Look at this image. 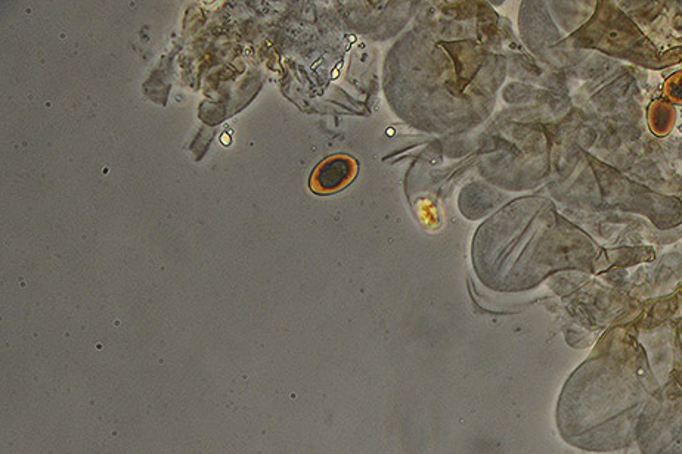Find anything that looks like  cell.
Segmentation results:
<instances>
[{
    "instance_id": "obj_1",
    "label": "cell",
    "mask_w": 682,
    "mask_h": 454,
    "mask_svg": "<svg viewBox=\"0 0 682 454\" xmlns=\"http://www.w3.org/2000/svg\"><path fill=\"white\" fill-rule=\"evenodd\" d=\"M659 387L646 350L629 335H609L561 391V438L585 452L626 449L634 443L641 413Z\"/></svg>"
},
{
    "instance_id": "obj_2",
    "label": "cell",
    "mask_w": 682,
    "mask_h": 454,
    "mask_svg": "<svg viewBox=\"0 0 682 454\" xmlns=\"http://www.w3.org/2000/svg\"><path fill=\"white\" fill-rule=\"evenodd\" d=\"M641 454H682V369L647 401L635 435Z\"/></svg>"
},
{
    "instance_id": "obj_3",
    "label": "cell",
    "mask_w": 682,
    "mask_h": 454,
    "mask_svg": "<svg viewBox=\"0 0 682 454\" xmlns=\"http://www.w3.org/2000/svg\"><path fill=\"white\" fill-rule=\"evenodd\" d=\"M358 161L347 155H333L322 161L310 177V189L318 195H330L346 188L355 180Z\"/></svg>"
},
{
    "instance_id": "obj_4",
    "label": "cell",
    "mask_w": 682,
    "mask_h": 454,
    "mask_svg": "<svg viewBox=\"0 0 682 454\" xmlns=\"http://www.w3.org/2000/svg\"><path fill=\"white\" fill-rule=\"evenodd\" d=\"M671 95H674L675 98L682 99V79L674 80Z\"/></svg>"
}]
</instances>
